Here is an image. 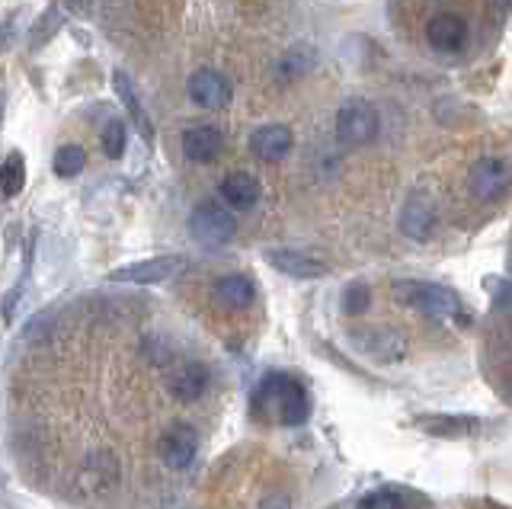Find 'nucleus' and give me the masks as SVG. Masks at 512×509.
<instances>
[{"mask_svg": "<svg viewBox=\"0 0 512 509\" xmlns=\"http://www.w3.org/2000/svg\"><path fill=\"white\" fill-rule=\"evenodd\" d=\"M84 477L90 481V490L112 487V484H116V477H119L116 458H112V455H103V452L90 455V458H87V465H84Z\"/></svg>", "mask_w": 512, "mask_h": 509, "instance_id": "20", "label": "nucleus"}, {"mask_svg": "<svg viewBox=\"0 0 512 509\" xmlns=\"http://www.w3.org/2000/svg\"><path fill=\"white\" fill-rule=\"evenodd\" d=\"M208 388V369L202 362H186L180 372L170 378V391L173 397H180V401H199Z\"/></svg>", "mask_w": 512, "mask_h": 509, "instance_id": "18", "label": "nucleus"}, {"mask_svg": "<svg viewBox=\"0 0 512 509\" xmlns=\"http://www.w3.org/2000/svg\"><path fill=\"white\" fill-rule=\"evenodd\" d=\"M436 205H432V199L426 193H413L404 209H400L397 215V225H400V234H407L410 241L416 244H426L432 231H436Z\"/></svg>", "mask_w": 512, "mask_h": 509, "instance_id": "8", "label": "nucleus"}, {"mask_svg": "<svg viewBox=\"0 0 512 509\" xmlns=\"http://www.w3.org/2000/svg\"><path fill=\"white\" fill-rule=\"evenodd\" d=\"M368 305H372V292H368V285H365V282H352V285H346V292H343V314L356 317V314L368 311Z\"/></svg>", "mask_w": 512, "mask_h": 509, "instance_id": "24", "label": "nucleus"}, {"mask_svg": "<svg viewBox=\"0 0 512 509\" xmlns=\"http://www.w3.org/2000/svg\"><path fill=\"white\" fill-rule=\"evenodd\" d=\"M157 455L170 471H186L199 455V433L189 423H173L167 433L160 436Z\"/></svg>", "mask_w": 512, "mask_h": 509, "instance_id": "6", "label": "nucleus"}, {"mask_svg": "<svg viewBox=\"0 0 512 509\" xmlns=\"http://www.w3.org/2000/svg\"><path fill=\"white\" fill-rule=\"evenodd\" d=\"M378 132H381V119L375 113V106H368L365 100H349L336 113V135L349 148L372 145Z\"/></svg>", "mask_w": 512, "mask_h": 509, "instance_id": "3", "label": "nucleus"}, {"mask_svg": "<svg viewBox=\"0 0 512 509\" xmlns=\"http://www.w3.org/2000/svg\"><path fill=\"white\" fill-rule=\"evenodd\" d=\"M0 186H4V196L13 199L20 189L26 186V161L20 151H10L4 167H0Z\"/></svg>", "mask_w": 512, "mask_h": 509, "instance_id": "21", "label": "nucleus"}, {"mask_svg": "<svg viewBox=\"0 0 512 509\" xmlns=\"http://www.w3.org/2000/svg\"><path fill=\"white\" fill-rule=\"evenodd\" d=\"M250 407H253V413L260 420L279 423V426H301V423H308V417H311L308 388H304L301 381H295L292 375H285V372L266 375L260 385H256Z\"/></svg>", "mask_w": 512, "mask_h": 509, "instance_id": "1", "label": "nucleus"}, {"mask_svg": "<svg viewBox=\"0 0 512 509\" xmlns=\"http://www.w3.org/2000/svg\"><path fill=\"white\" fill-rule=\"evenodd\" d=\"M253 282L247 276H240V273H228V276H221L215 282V298L221 301L224 308H250L253 305Z\"/></svg>", "mask_w": 512, "mask_h": 509, "instance_id": "19", "label": "nucleus"}, {"mask_svg": "<svg viewBox=\"0 0 512 509\" xmlns=\"http://www.w3.org/2000/svg\"><path fill=\"white\" fill-rule=\"evenodd\" d=\"M292 145H295V138H292V132H288V125H276V122L263 125V129H256L250 135V151L266 164L282 161V157L292 151Z\"/></svg>", "mask_w": 512, "mask_h": 509, "instance_id": "12", "label": "nucleus"}, {"mask_svg": "<svg viewBox=\"0 0 512 509\" xmlns=\"http://www.w3.org/2000/svg\"><path fill=\"white\" fill-rule=\"evenodd\" d=\"M186 90H189L192 106H199V109H224L234 100V84L215 68H202L192 74Z\"/></svg>", "mask_w": 512, "mask_h": 509, "instance_id": "7", "label": "nucleus"}, {"mask_svg": "<svg viewBox=\"0 0 512 509\" xmlns=\"http://www.w3.org/2000/svg\"><path fill=\"white\" fill-rule=\"evenodd\" d=\"M189 231L192 237H196L199 244L205 247H221V244H228L234 231H237V221L234 215L224 209V205L218 202H202L196 212H192L189 218Z\"/></svg>", "mask_w": 512, "mask_h": 509, "instance_id": "5", "label": "nucleus"}, {"mask_svg": "<svg viewBox=\"0 0 512 509\" xmlns=\"http://www.w3.org/2000/svg\"><path fill=\"white\" fill-rule=\"evenodd\" d=\"M359 506H365V509H400L404 500L391 490H375V493H368V497H362Z\"/></svg>", "mask_w": 512, "mask_h": 509, "instance_id": "25", "label": "nucleus"}, {"mask_svg": "<svg viewBox=\"0 0 512 509\" xmlns=\"http://www.w3.org/2000/svg\"><path fill=\"white\" fill-rule=\"evenodd\" d=\"M352 337H356V343L381 362H397L400 356H404V340H400L397 333L388 327H362V330L352 333Z\"/></svg>", "mask_w": 512, "mask_h": 509, "instance_id": "13", "label": "nucleus"}, {"mask_svg": "<svg viewBox=\"0 0 512 509\" xmlns=\"http://www.w3.org/2000/svg\"><path fill=\"white\" fill-rule=\"evenodd\" d=\"M183 266L186 263L180 257H154V260H141L132 266L112 269L109 279L122 282V285H157V282H167L170 276H176Z\"/></svg>", "mask_w": 512, "mask_h": 509, "instance_id": "9", "label": "nucleus"}, {"mask_svg": "<svg viewBox=\"0 0 512 509\" xmlns=\"http://www.w3.org/2000/svg\"><path fill=\"white\" fill-rule=\"evenodd\" d=\"M103 154L106 157H112V161H116V157H122L125 154V141H128V132H125V122L122 119H112L106 129H103Z\"/></svg>", "mask_w": 512, "mask_h": 509, "instance_id": "23", "label": "nucleus"}, {"mask_svg": "<svg viewBox=\"0 0 512 509\" xmlns=\"http://www.w3.org/2000/svg\"><path fill=\"white\" fill-rule=\"evenodd\" d=\"M221 148H224V138L215 125H196V129H189L183 135V154L196 164L215 161V157L221 154Z\"/></svg>", "mask_w": 512, "mask_h": 509, "instance_id": "15", "label": "nucleus"}, {"mask_svg": "<svg viewBox=\"0 0 512 509\" xmlns=\"http://www.w3.org/2000/svg\"><path fill=\"white\" fill-rule=\"evenodd\" d=\"M426 42L436 52H461L468 45V23L458 13H439L426 26Z\"/></svg>", "mask_w": 512, "mask_h": 509, "instance_id": "10", "label": "nucleus"}, {"mask_svg": "<svg viewBox=\"0 0 512 509\" xmlns=\"http://www.w3.org/2000/svg\"><path fill=\"white\" fill-rule=\"evenodd\" d=\"M260 180L253 177V173H228V177L221 180V199L224 205H231V209H253L256 202H260Z\"/></svg>", "mask_w": 512, "mask_h": 509, "instance_id": "14", "label": "nucleus"}, {"mask_svg": "<svg viewBox=\"0 0 512 509\" xmlns=\"http://www.w3.org/2000/svg\"><path fill=\"white\" fill-rule=\"evenodd\" d=\"M394 295L400 305L423 311L426 317H455L461 311V298L445 289V285H432V282H397Z\"/></svg>", "mask_w": 512, "mask_h": 509, "instance_id": "2", "label": "nucleus"}, {"mask_svg": "<svg viewBox=\"0 0 512 509\" xmlns=\"http://www.w3.org/2000/svg\"><path fill=\"white\" fill-rule=\"evenodd\" d=\"M266 260H269L272 269H279V273L292 276V279H320V276L330 273L327 263H320V260L308 257V253H301V250H288V247L266 250Z\"/></svg>", "mask_w": 512, "mask_h": 509, "instance_id": "11", "label": "nucleus"}, {"mask_svg": "<svg viewBox=\"0 0 512 509\" xmlns=\"http://www.w3.org/2000/svg\"><path fill=\"white\" fill-rule=\"evenodd\" d=\"M84 167H87V151L80 148V145H61L55 151V173H58V177L71 180Z\"/></svg>", "mask_w": 512, "mask_h": 509, "instance_id": "22", "label": "nucleus"}, {"mask_svg": "<svg viewBox=\"0 0 512 509\" xmlns=\"http://www.w3.org/2000/svg\"><path fill=\"white\" fill-rule=\"evenodd\" d=\"M471 193L480 202H503L512 193V161L506 157H484L471 167Z\"/></svg>", "mask_w": 512, "mask_h": 509, "instance_id": "4", "label": "nucleus"}, {"mask_svg": "<svg viewBox=\"0 0 512 509\" xmlns=\"http://www.w3.org/2000/svg\"><path fill=\"white\" fill-rule=\"evenodd\" d=\"M416 423L436 439H464V436H474L480 429L474 417H458V413H436V417H420Z\"/></svg>", "mask_w": 512, "mask_h": 509, "instance_id": "17", "label": "nucleus"}, {"mask_svg": "<svg viewBox=\"0 0 512 509\" xmlns=\"http://www.w3.org/2000/svg\"><path fill=\"white\" fill-rule=\"evenodd\" d=\"M112 87H116L119 93V100L125 103L128 109V116H132V122L138 125V132L144 141H154V125L148 119V113H144V106H141V97H138V90L132 84V77H128L125 71H112Z\"/></svg>", "mask_w": 512, "mask_h": 509, "instance_id": "16", "label": "nucleus"}]
</instances>
